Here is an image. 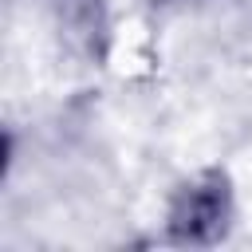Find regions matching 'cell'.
<instances>
[{"instance_id":"obj_1","label":"cell","mask_w":252,"mask_h":252,"mask_svg":"<svg viewBox=\"0 0 252 252\" xmlns=\"http://www.w3.org/2000/svg\"><path fill=\"white\" fill-rule=\"evenodd\" d=\"M169 236L177 244H217L232 224V193L220 169L185 181L169 201Z\"/></svg>"}]
</instances>
